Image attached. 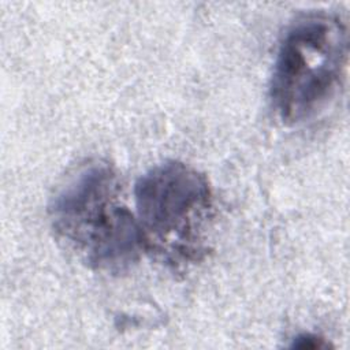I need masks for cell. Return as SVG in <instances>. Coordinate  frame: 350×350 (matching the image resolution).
Wrapping results in <instances>:
<instances>
[{
    "instance_id": "cell-1",
    "label": "cell",
    "mask_w": 350,
    "mask_h": 350,
    "mask_svg": "<svg viewBox=\"0 0 350 350\" xmlns=\"http://www.w3.org/2000/svg\"><path fill=\"white\" fill-rule=\"evenodd\" d=\"M49 215L57 238L94 269L126 271L145 249L138 220L107 163L79 167L52 198Z\"/></svg>"
},
{
    "instance_id": "cell-2",
    "label": "cell",
    "mask_w": 350,
    "mask_h": 350,
    "mask_svg": "<svg viewBox=\"0 0 350 350\" xmlns=\"http://www.w3.org/2000/svg\"><path fill=\"white\" fill-rule=\"evenodd\" d=\"M134 201L144 247L179 268L202 258L212 219V190L196 168L167 161L135 183Z\"/></svg>"
},
{
    "instance_id": "cell-3",
    "label": "cell",
    "mask_w": 350,
    "mask_h": 350,
    "mask_svg": "<svg viewBox=\"0 0 350 350\" xmlns=\"http://www.w3.org/2000/svg\"><path fill=\"white\" fill-rule=\"evenodd\" d=\"M347 59V31L332 14L301 16L284 34L273 66L271 94L280 119L314 118L335 96Z\"/></svg>"
},
{
    "instance_id": "cell-4",
    "label": "cell",
    "mask_w": 350,
    "mask_h": 350,
    "mask_svg": "<svg viewBox=\"0 0 350 350\" xmlns=\"http://www.w3.org/2000/svg\"><path fill=\"white\" fill-rule=\"evenodd\" d=\"M293 347H299V349H321V347H328V343L324 342V339L316 336V335H299L294 338V342L291 345Z\"/></svg>"
}]
</instances>
